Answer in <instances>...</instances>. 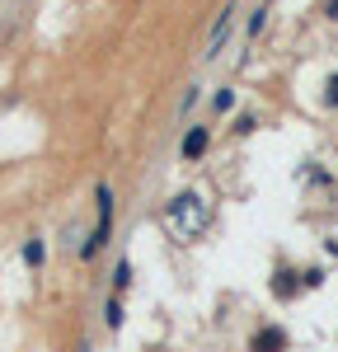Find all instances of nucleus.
<instances>
[{
	"label": "nucleus",
	"instance_id": "f257e3e1",
	"mask_svg": "<svg viewBox=\"0 0 338 352\" xmlns=\"http://www.w3.org/2000/svg\"><path fill=\"white\" fill-rule=\"evenodd\" d=\"M165 226L174 240H193L207 230V202L197 197V192H179L174 202L165 207Z\"/></svg>",
	"mask_w": 338,
	"mask_h": 352
},
{
	"label": "nucleus",
	"instance_id": "423d86ee",
	"mask_svg": "<svg viewBox=\"0 0 338 352\" xmlns=\"http://www.w3.org/2000/svg\"><path fill=\"white\" fill-rule=\"evenodd\" d=\"M104 320H109V329L122 324V305H117V300H109V305H104Z\"/></svg>",
	"mask_w": 338,
	"mask_h": 352
},
{
	"label": "nucleus",
	"instance_id": "9d476101",
	"mask_svg": "<svg viewBox=\"0 0 338 352\" xmlns=\"http://www.w3.org/2000/svg\"><path fill=\"white\" fill-rule=\"evenodd\" d=\"M329 104H338V76L329 80Z\"/></svg>",
	"mask_w": 338,
	"mask_h": 352
},
{
	"label": "nucleus",
	"instance_id": "f03ea898",
	"mask_svg": "<svg viewBox=\"0 0 338 352\" xmlns=\"http://www.w3.org/2000/svg\"><path fill=\"white\" fill-rule=\"evenodd\" d=\"M109 235H113V192H109V184L99 188V217H94V230H89V240H84V258H94L104 244H109Z\"/></svg>",
	"mask_w": 338,
	"mask_h": 352
},
{
	"label": "nucleus",
	"instance_id": "0eeeda50",
	"mask_svg": "<svg viewBox=\"0 0 338 352\" xmlns=\"http://www.w3.org/2000/svg\"><path fill=\"white\" fill-rule=\"evenodd\" d=\"M212 104H216V113H230V109H235V94H230V89H221Z\"/></svg>",
	"mask_w": 338,
	"mask_h": 352
},
{
	"label": "nucleus",
	"instance_id": "7ed1b4c3",
	"mask_svg": "<svg viewBox=\"0 0 338 352\" xmlns=\"http://www.w3.org/2000/svg\"><path fill=\"white\" fill-rule=\"evenodd\" d=\"M286 348V333L282 329H263V333H254V352H282Z\"/></svg>",
	"mask_w": 338,
	"mask_h": 352
},
{
	"label": "nucleus",
	"instance_id": "9b49d317",
	"mask_svg": "<svg viewBox=\"0 0 338 352\" xmlns=\"http://www.w3.org/2000/svg\"><path fill=\"white\" fill-rule=\"evenodd\" d=\"M329 14H334V19H338V0H329Z\"/></svg>",
	"mask_w": 338,
	"mask_h": 352
},
{
	"label": "nucleus",
	"instance_id": "39448f33",
	"mask_svg": "<svg viewBox=\"0 0 338 352\" xmlns=\"http://www.w3.org/2000/svg\"><path fill=\"white\" fill-rule=\"evenodd\" d=\"M43 254H47V249H43V240H28L24 244V263H33V268L43 263Z\"/></svg>",
	"mask_w": 338,
	"mask_h": 352
},
{
	"label": "nucleus",
	"instance_id": "6e6552de",
	"mask_svg": "<svg viewBox=\"0 0 338 352\" xmlns=\"http://www.w3.org/2000/svg\"><path fill=\"white\" fill-rule=\"evenodd\" d=\"M113 282H117V292H122V287L132 282V268H127V263H117V272H113Z\"/></svg>",
	"mask_w": 338,
	"mask_h": 352
},
{
	"label": "nucleus",
	"instance_id": "20e7f679",
	"mask_svg": "<svg viewBox=\"0 0 338 352\" xmlns=\"http://www.w3.org/2000/svg\"><path fill=\"white\" fill-rule=\"evenodd\" d=\"M207 151V127H193V132L183 136V160H197Z\"/></svg>",
	"mask_w": 338,
	"mask_h": 352
},
{
	"label": "nucleus",
	"instance_id": "1a4fd4ad",
	"mask_svg": "<svg viewBox=\"0 0 338 352\" xmlns=\"http://www.w3.org/2000/svg\"><path fill=\"white\" fill-rule=\"evenodd\" d=\"M263 24H268V10H258V14H254V19H249V33H254V38L263 33Z\"/></svg>",
	"mask_w": 338,
	"mask_h": 352
}]
</instances>
